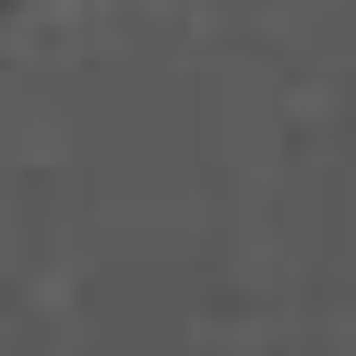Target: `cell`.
Segmentation results:
<instances>
[]
</instances>
